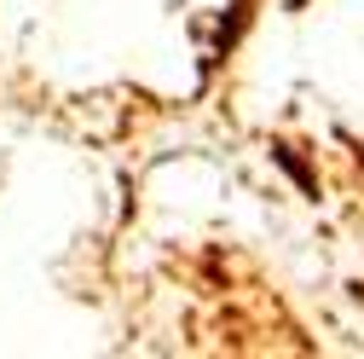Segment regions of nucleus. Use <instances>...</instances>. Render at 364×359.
<instances>
[{
  "label": "nucleus",
  "mask_w": 364,
  "mask_h": 359,
  "mask_svg": "<svg viewBox=\"0 0 364 359\" xmlns=\"http://www.w3.org/2000/svg\"><path fill=\"white\" fill-rule=\"evenodd\" d=\"M278 162H284V168H289V174L301 180V192H312V174H306V168L295 162V151H289V145H278Z\"/></svg>",
  "instance_id": "nucleus-1"
}]
</instances>
